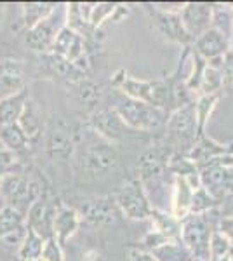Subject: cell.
Here are the masks:
<instances>
[{"label": "cell", "instance_id": "cell-16", "mask_svg": "<svg viewBox=\"0 0 233 261\" xmlns=\"http://www.w3.org/2000/svg\"><path fill=\"white\" fill-rule=\"evenodd\" d=\"M54 12L49 16L47 19L40 21L39 24H35L33 28L27 30V37H24V40H27V45L30 49L37 50V53H42V54H45L47 50L53 49L58 32L63 28L58 24V19L54 21V18H53Z\"/></svg>", "mask_w": 233, "mask_h": 261}, {"label": "cell", "instance_id": "cell-32", "mask_svg": "<svg viewBox=\"0 0 233 261\" xmlns=\"http://www.w3.org/2000/svg\"><path fill=\"white\" fill-rule=\"evenodd\" d=\"M219 204H221V202L216 200L204 187H200L198 190L193 192L192 209H190V213H192V214H204V213L213 211V209L218 207Z\"/></svg>", "mask_w": 233, "mask_h": 261}, {"label": "cell", "instance_id": "cell-12", "mask_svg": "<svg viewBox=\"0 0 233 261\" xmlns=\"http://www.w3.org/2000/svg\"><path fill=\"white\" fill-rule=\"evenodd\" d=\"M146 11L150 12V18L153 21L155 30L164 37L165 40L177 42V44L188 45L192 42V37L186 33L183 23H181L179 14H172V12H164L159 11L157 7H146Z\"/></svg>", "mask_w": 233, "mask_h": 261}, {"label": "cell", "instance_id": "cell-40", "mask_svg": "<svg viewBox=\"0 0 233 261\" xmlns=\"http://www.w3.org/2000/svg\"><path fill=\"white\" fill-rule=\"evenodd\" d=\"M77 261H105V258H103V256H101L97 251L92 249V251L84 252V254L80 256V258H79Z\"/></svg>", "mask_w": 233, "mask_h": 261}, {"label": "cell", "instance_id": "cell-41", "mask_svg": "<svg viewBox=\"0 0 233 261\" xmlns=\"http://www.w3.org/2000/svg\"><path fill=\"white\" fill-rule=\"evenodd\" d=\"M230 261H233V252H230Z\"/></svg>", "mask_w": 233, "mask_h": 261}, {"label": "cell", "instance_id": "cell-38", "mask_svg": "<svg viewBox=\"0 0 233 261\" xmlns=\"http://www.w3.org/2000/svg\"><path fill=\"white\" fill-rule=\"evenodd\" d=\"M129 261H157V258L151 252L141 251V249H133L129 254Z\"/></svg>", "mask_w": 233, "mask_h": 261}, {"label": "cell", "instance_id": "cell-27", "mask_svg": "<svg viewBox=\"0 0 233 261\" xmlns=\"http://www.w3.org/2000/svg\"><path fill=\"white\" fill-rule=\"evenodd\" d=\"M56 11V4H40V2H33V4H23V21H24V28L30 30L35 24H39L40 21L47 19L53 12Z\"/></svg>", "mask_w": 233, "mask_h": 261}, {"label": "cell", "instance_id": "cell-30", "mask_svg": "<svg viewBox=\"0 0 233 261\" xmlns=\"http://www.w3.org/2000/svg\"><path fill=\"white\" fill-rule=\"evenodd\" d=\"M219 99V94H205L200 96L195 105V115H197V127H198V138L204 136V129L207 124V119L213 113L216 103Z\"/></svg>", "mask_w": 233, "mask_h": 261}, {"label": "cell", "instance_id": "cell-6", "mask_svg": "<svg viewBox=\"0 0 233 261\" xmlns=\"http://www.w3.org/2000/svg\"><path fill=\"white\" fill-rule=\"evenodd\" d=\"M2 195L6 197L12 209L18 213H28V209L42 195V188L37 181L19 174H9L2 179Z\"/></svg>", "mask_w": 233, "mask_h": 261}, {"label": "cell", "instance_id": "cell-21", "mask_svg": "<svg viewBox=\"0 0 233 261\" xmlns=\"http://www.w3.org/2000/svg\"><path fill=\"white\" fill-rule=\"evenodd\" d=\"M193 188L183 178L174 176V199H172V216L176 220H185L192 209Z\"/></svg>", "mask_w": 233, "mask_h": 261}, {"label": "cell", "instance_id": "cell-7", "mask_svg": "<svg viewBox=\"0 0 233 261\" xmlns=\"http://www.w3.org/2000/svg\"><path fill=\"white\" fill-rule=\"evenodd\" d=\"M89 124L105 140L112 143L141 138V133L131 129L113 108H99V110L92 112L91 117H89Z\"/></svg>", "mask_w": 233, "mask_h": 261}, {"label": "cell", "instance_id": "cell-8", "mask_svg": "<svg viewBox=\"0 0 233 261\" xmlns=\"http://www.w3.org/2000/svg\"><path fill=\"white\" fill-rule=\"evenodd\" d=\"M115 202L120 213L131 220H145V218H150L153 211L139 179H131L124 183V187L117 193Z\"/></svg>", "mask_w": 233, "mask_h": 261}, {"label": "cell", "instance_id": "cell-25", "mask_svg": "<svg viewBox=\"0 0 233 261\" xmlns=\"http://www.w3.org/2000/svg\"><path fill=\"white\" fill-rule=\"evenodd\" d=\"M45 239L40 237L35 230H32L28 226L27 239L21 244L18 251V261H39L42 259V251H44Z\"/></svg>", "mask_w": 233, "mask_h": 261}, {"label": "cell", "instance_id": "cell-29", "mask_svg": "<svg viewBox=\"0 0 233 261\" xmlns=\"http://www.w3.org/2000/svg\"><path fill=\"white\" fill-rule=\"evenodd\" d=\"M213 28L221 32L228 40L233 32V7L228 4H213Z\"/></svg>", "mask_w": 233, "mask_h": 261}, {"label": "cell", "instance_id": "cell-3", "mask_svg": "<svg viewBox=\"0 0 233 261\" xmlns=\"http://www.w3.org/2000/svg\"><path fill=\"white\" fill-rule=\"evenodd\" d=\"M79 169L86 178H103L120 166V153L110 143H91L77 157Z\"/></svg>", "mask_w": 233, "mask_h": 261}, {"label": "cell", "instance_id": "cell-14", "mask_svg": "<svg viewBox=\"0 0 233 261\" xmlns=\"http://www.w3.org/2000/svg\"><path fill=\"white\" fill-rule=\"evenodd\" d=\"M80 216L87 220L92 225H112L120 216V209H118L115 199L112 197H103V199L86 200L80 205Z\"/></svg>", "mask_w": 233, "mask_h": 261}, {"label": "cell", "instance_id": "cell-28", "mask_svg": "<svg viewBox=\"0 0 233 261\" xmlns=\"http://www.w3.org/2000/svg\"><path fill=\"white\" fill-rule=\"evenodd\" d=\"M0 140L4 145L12 151H21L27 150L30 140L27 138V134L23 133V129L19 127V124H7V125H0Z\"/></svg>", "mask_w": 233, "mask_h": 261}, {"label": "cell", "instance_id": "cell-37", "mask_svg": "<svg viewBox=\"0 0 233 261\" xmlns=\"http://www.w3.org/2000/svg\"><path fill=\"white\" fill-rule=\"evenodd\" d=\"M218 231L226 239V242L230 244V246H233V218H221Z\"/></svg>", "mask_w": 233, "mask_h": 261}, {"label": "cell", "instance_id": "cell-15", "mask_svg": "<svg viewBox=\"0 0 233 261\" xmlns=\"http://www.w3.org/2000/svg\"><path fill=\"white\" fill-rule=\"evenodd\" d=\"M56 205L50 202L45 195H40V199L33 202V205L28 209V225L32 230H35L40 237L49 239L53 235V220L56 213Z\"/></svg>", "mask_w": 233, "mask_h": 261}, {"label": "cell", "instance_id": "cell-26", "mask_svg": "<svg viewBox=\"0 0 233 261\" xmlns=\"http://www.w3.org/2000/svg\"><path fill=\"white\" fill-rule=\"evenodd\" d=\"M68 89H71V94H73L82 105H87V107H94V105L99 103V98H101L99 86H96V84L92 82L91 79L84 77L82 81L70 84Z\"/></svg>", "mask_w": 233, "mask_h": 261}, {"label": "cell", "instance_id": "cell-33", "mask_svg": "<svg viewBox=\"0 0 233 261\" xmlns=\"http://www.w3.org/2000/svg\"><path fill=\"white\" fill-rule=\"evenodd\" d=\"M21 225H24L23 214L18 213L16 209H12L11 205H7V207H4L2 211H0V235L18 228Z\"/></svg>", "mask_w": 233, "mask_h": 261}, {"label": "cell", "instance_id": "cell-23", "mask_svg": "<svg viewBox=\"0 0 233 261\" xmlns=\"http://www.w3.org/2000/svg\"><path fill=\"white\" fill-rule=\"evenodd\" d=\"M27 89L18 92L16 96L0 101V125L16 124L19 120V115L27 103Z\"/></svg>", "mask_w": 233, "mask_h": 261}, {"label": "cell", "instance_id": "cell-5", "mask_svg": "<svg viewBox=\"0 0 233 261\" xmlns=\"http://www.w3.org/2000/svg\"><path fill=\"white\" fill-rule=\"evenodd\" d=\"M165 130H167V138L174 145L186 146V148L192 150V146L198 140L195 103H188L172 112L167 117V122H165Z\"/></svg>", "mask_w": 233, "mask_h": 261}, {"label": "cell", "instance_id": "cell-19", "mask_svg": "<svg viewBox=\"0 0 233 261\" xmlns=\"http://www.w3.org/2000/svg\"><path fill=\"white\" fill-rule=\"evenodd\" d=\"M79 225H80V214L73 207H66L63 204L56 205V213H54V220H53V235L59 242V246H63L77 231Z\"/></svg>", "mask_w": 233, "mask_h": 261}, {"label": "cell", "instance_id": "cell-1", "mask_svg": "<svg viewBox=\"0 0 233 261\" xmlns=\"http://www.w3.org/2000/svg\"><path fill=\"white\" fill-rule=\"evenodd\" d=\"M113 84L131 99L143 101L164 112H167V108L171 110V81H138L125 71H118Z\"/></svg>", "mask_w": 233, "mask_h": 261}, {"label": "cell", "instance_id": "cell-24", "mask_svg": "<svg viewBox=\"0 0 233 261\" xmlns=\"http://www.w3.org/2000/svg\"><path fill=\"white\" fill-rule=\"evenodd\" d=\"M151 254L157 261H195L192 252L186 249V246L181 241H171L162 246L151 249Z\"/></svg>", "mask_w": 233, "mask_h": 261}, {"label": "cell", "instance_id": "cell-34", "mask_svg": "<svg viewBox=\"0 0 233 261\" xmlns=\"http://www.w3.org/2000/svg\"><path fill=\"white\" fill-rule=\"evenodd\" d=\"M61 247L63 246H59V242L54 237L45 239L44 251H42V261H65Z\"/></svg>", "mask_w": 233, "mask_h": 261}, {"label": "cell", "instance_id": "cell-13", "mask_svg": "<svg viewBox=\"0 0 233 261\" xmlns=\"http://www.w3.org/2000/svg\"><path fill=\"white\" fill-rule=\"evenodd\" d=\"M179 18L186 33L195 40L213 24V4H185Z\"/></svg>", "mask_w": 233, "mask_h": 261}, {"label": "cell", "instance_id": "cell-10", "mask_svg": "<svg viewBox=\"0 0 233 261\" xmlns=\"http://www.w3.org/2000/svg\"><path fill=\"white\" fill-rule=\"evenodd\" d=\"M195 53L207 61L209 66L214 68H221L224 54L230 50V42L221 32H218L216 28L211 27L205 33H202L200 37L193 40Z\"/></svg>", "mask_w": 233, "mask_h": 261}, {"label": "cell", "instance_id": "cell-31", "mask_svg": "<svg viewBox=\"0 0 233 261\" xmlns=\"http://www.w3.org/2000/svg\"><path fill=\"white\" fill-rule=\"evenodd\" d=\"M223 87V75H221V68H214V66H205L204 75H202L200 81V87L198 91L202 92V96L205 94H219Z\"/></svg>", "mask_w": 233, "mask_h": 261}, {"label": "cell", "instance_id": "cell-18", "mask_svg": "<svg viewBox=\"0 0 233 261\" xmlns=\"http://www.w3.org/2000/svg\"><path fill=\"white\" fill-rule=\"evenodd\" d=\"M40 63H42V66H44V71L49 77L66 82V86L82 81V79L86 77V73L80 68H77L73 63L66 61L65 58L58 56V54H54V53L42 54Z\"/></svg>", "mask_w": 233, "mask_h": 261}, {"label": "cell", "instance_id": "cell-4", "mask_svg": "<svg viewBox=\"0 0 233 261\" xmlns=\"http://www.w3.org/2000/svg\"><path fill=\"white\" fill-rule=\"evenodd\" d=\"M213 225L204 214H188L181 223V242L195 261H211Z\"/></svg>", "mask_w": 233, "mask_h": 261}, {"label": "cell", "instance_id": "cell-17", "mask_svg": "<svg viewBox=\"0 0 233 261\" xmlns=\"http://www.w3.org/2000/svg\"><path fill=\"white\" fill-rule=\"evenodd\" d=\"M27 71L19 61H0V101L24 91Z\"/></svg>", "mask_w": 233, "mask_h": 261}, {"label": "cell", "instance_id": "cell-22", "mask_svg": "<svg viewBox=\"0 0 233 261\" xmlns=\"http://www.w3.org/2000/svg\"><path fill=\"white\" fill-rule=\"evenodd\" d=\"M18 124L23 129V133L27 134L28 140H35V138L40 136L42 125L44 124H42V113L39 110V107H37V103H33L32 99H27Z\"/></svg>", "mask_w": 233, "mask_h": 261}, {"label": "cell", "instance_id": "cell-2", "mask_svg": "<svg viewBox=\"0 0 233 261\" xmlns=\"http://www.w3.org/2000/svg\"><path fill=\"white\" fill-rule=\"evenodd\" d=\"M120 119L129 125L131 129L139 133H150L153 129H159L167 122V112L155 108L151 105H146L143 101L125 98L113 107Z\"/></svg>", "mask_w": 233, "mask_h": 261}, {"label": "cell", "instance_id": "cell-35", "mask_svg": "<svg viewBox=\"0 0 233 261\" xmlns=\"http://www.w3.org/2000/svg\"><path fill=\"white\" fill-rule=\"evenodd\" d=\"M117 7L113 4H99V6H94L91 11V18H89V23H91V28L96 30L101 23H103L105 18H108Z\"/></svg>", "mask_w": 233, "mask_h": 261}, {"label": "cell", "instance_id": "cell-36", "mask_svg": "<svg viewBox=\"0 0 233 261\" xmlns=\"http://www.w3.org/2000/svg\"><path fill=\"white\" fill-rule=\"evenodd\" d=\"M221 75H223V86H233V53L231 50H228L223 58Z\"/></svg>", "mask_w": 233, "mask_h": 261}, {"label": "cell", "instance_id": "cell-20", "mask_svg": "<svg viewBox=\"0 0 233 261\" xmlns=\"http://www.w3.org/2000/svg\"><path fill=\"white\" fill-rule=\"evenodd\" d=\"M75 150L73 133L65 127L63 124H58L50 129L47 136V151L53 159H68Z\"/></svg>", "mask_w": 233, "mask_h": 261}, {"label": "cell", "instance_id": "cell-39", "mask_svg": "<svg viewBox=\"0 0 233 261\" xmlns=\"http://www.w3.org/2000/svg\"><path fill=\"white\" fill-rule=\"evenodd\" d=\"M221 204H223V207H221L223 218H233V193L228 195L224 200H221Z\"/></svg>", "mask_w": 233, "mask_h": 261}, {"label": "cell", "instance_id": "cell-9", "mask_svg": "<svg viewBox=\"0 0 233 261\" xmlns=\"http://www.w3.org/2000/svg\"><path fill=\"white\" fill-rule=\"evenodd\" d=\"M50 53L65 58L66 61L73 63L77 68L84 71V73H86L89 68L84 35H80L79 32L71 30L70 27H63L61 30L58 32L56 40H54V45H53V49H50Z\"/></svg>", "mask_w": 233, "mask_h": 261}, {"label": "cell", "instance_id": "cell-11", "mask_svg": "<svg viewBox=\"0 0 233 261\" xmlns=\"http://www.w3.org/2000/svg\"><path fill=\"white\" fill-rule=\"evenodd\" d=\"M169 161H171V150L160 148V146H151L139 157L138 172L141 185L153 183L160 179L164 172L169 169Z\"/></svg>", "mask_w": 233, "mask_h": 261}]
</instances>
